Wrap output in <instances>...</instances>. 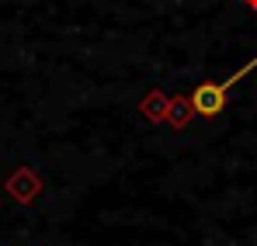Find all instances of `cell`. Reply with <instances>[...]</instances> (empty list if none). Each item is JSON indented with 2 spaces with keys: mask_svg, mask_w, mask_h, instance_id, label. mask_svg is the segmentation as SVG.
I'll return each mask as SVG.
<instances>
[{
  "mask_svg": "<svg viewBox=\"0 0 257 246\" xmlns=\"http://www.w3.org/2000/svg\"><path fill=\"white\" fill-rule=\"evenodd\" d=\"M250 70H257V56H250L229 80H205L198 83L195 90H191V97H188V104L195 108V115H202V118H215V115H222L226 111V97H229V90H233V83H240Z\"/></svg>",
  "mask_w": 257,
  "mask_h": 246,
  "instance_id": "1",
  "label": "cell"
}]
</instances>
